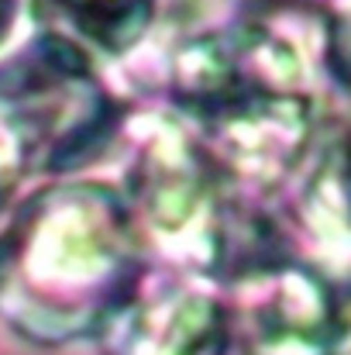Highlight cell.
<instances>
[{
	"instance_id": "cell-1",
	"label": "cell",
	"mask_w": 351,
	"mask_h": 355,
	"mask_svg": "<svg viewBox=\"0 0 351 355\" xmlns=\"http://www.w3.org/2000/svg\"><path fill=\"white\" fill-rule=\"evenodd\" d=\"M138 293V214L104 183L45 187L0 232V318L38 345L107 331Z\"/></svg>"
},
{
	"instance_id": "cell-2",
	"label": "cell",
	"mask_w": 351,
	"mask_h": 355,
	"mask_svg": "<svg viewBox=\"0 0 351 355\" xmlns=\"http://www.w3.org/2000/svg\"><path fill=\"white\" fill-rule=\"evenodd\" d=\"M172 101L224 183L269 187L296 166L310 141L307 66L262 21L190 42L172 66Z\"/></svg>"
},
{
	"instance_id": "cell-3",
	"label": "cell",
	"mask_w": 351,
	"mask_h": 355,
	"mask_svg": "<svg viewBox=\"0 0 351 355\" xmlns=\"http://www.w3.org/2000/svg\"><path fill=\"white\" fill-rule=\"evenodd\" d=\"M0 124L31 173H73L114 138L120 114L90 52L42 31L0 66Z\"/></svg>"
},
{
	"instance_id": "cell-4",
	"label": "cell",
	"mask_w": 351,
	"mask_h": 355,
	"mask_svg": "<svg viewBox=\"0 0 351 355\" xmlns=\"http://www.w3.org/2000/svg\"><path fill=\"white\" fill-rule=\"evenodd\" d=\"M120 321L127 324L124 355H269L237 307L193 286L134 300Z\"/></svg>"
},
{
	"instance_id": "cell-5",
	"label": "cell",
	"mask_w": 351,
	"mask_h": 355,
	"mask_svg": "<svg viewBox=\"0 0 351 355\" xmlns=\"http://www.w3.org/2000/svg\"><path fill=\"white\" fill-rule=\"evenodd\" d=\"M159 0H31V14L52 35L87 52L124 55L152 28Z\"/></svg>"
},
{
	"instance_id": "cell-6",
	"label": "cell",
	"mask_w": 351,
	"mask_h": 355,
	"mask_svg": "<svg viewBox=\"0 0 351 355\" xmlns=\"http://www.w3.org/2000/svg\"><path fill=\"white\" fill-rule=\"evenodd\" d=\"M327 66L334 80L351 90V17H341L327 38Z\"/></svg>"
},
{
	"instance_id": "cell-7",
	"label": "cell",
	"mask_w": 351,
	"mask_h": 355,
	"mask_svg": "<svg viewBox=\"0 0 351 355\" xmlns=\"http://www.w3.org/2000/svg\"><path fill=\"white\" fill-rule=\"evenodd\" d=\"M334 183H338V200L341 211L351 225V128L345 131L341 145H338V159H334Z\"/></svg>"
},
{
	"instance_id": "cell-8",
	"label": "cell",
	"mask_w": 351,
	"mask_h": 355,
	"mask_svg": "<svg viewBox=\"0 0 351 355\" xmlns=\"http://www.w3.org/2000/svg\"><path fill=\"white\" fill-rule=\"evenodd\" d=\"M21 169H24L21 166V155H17L10 135L0 124V207H3V200H7V193H10V187H14V180H17Z\"/></svg>"
},
{
	"instance_id": "cell-9",
	"label": "cell",
	"mask_w": 351,
	"mask_h": 355,
	"mask_svg": "<svg viewBox=\"0 0 351 355\" xmlns=\"http://www.w3.org/2000/svg\"><path fill=\"white\" fill-rule=\"evenodd\" d=\"M14 17H17V0H0V45H3V38L10 35Z\"/></svg>"
}]
</instances>
